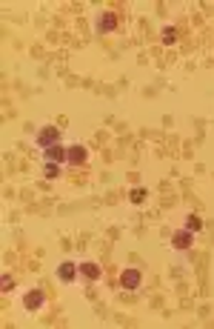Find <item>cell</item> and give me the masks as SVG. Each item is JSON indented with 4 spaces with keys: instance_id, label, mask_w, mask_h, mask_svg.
I'll list each match as a JSON object with an SVG mask.
<instances>
[{
    "instance_id": "cell-7",
    "label": "cell",
    "mask_w": 214,
    "mask_h": 329,
    "mask_svg": "<svg viewBox=\"0 0 214 329\" xmlns=\"http://www.w3.org/2000/svg\"><path fill=\"white\" fill-rule=\"evenodd\" d=\"M46 152V163H63V160H66V149H63V146H60V143H54V146H49V149H43Z\"/></svg>"
},
{
    "instance_id": "cell-10",
    "label": "cell",
    "mask_w": 214,
    "mask_h": 329,
    "mask_svg": "<svg viewBox=\"0 0 214 329\" xmlns=\"http://www.w3.org/2000/svg\"><path fill=\"white\" fill-rule=\"evenodd\" d=\"M200 226H203V220L197 218V215H188V218H186V229L188 232H200Z\"/></svg>"
},
{
    "instance_id": "cell-3",
    "label": "cell",
    "mask_w": 214,
    "mask_h": 329,
    "mask_svg": "<svg viewBox=\"0 0 214 329\" xmlns=\"http://www.w3.org/2000/svg\"><path fill=\"white\" fill-rule=\"evenodd\" d=\"M117 29V15H112V12H103L98 18V32L100 35H108V32Z\"/></svg>"
},
{
    "instance_id": "cell-12",
    "label": "cell",
    "mask_w": 214,
    "mask_h": 329,
    "mask_svg": "<svg viewBox=\"0 0 214 329\" xmlns=\"http://www.w3.org/2000/svg\"><path fill=\"white\" fill-rule=\"evenodd\" d=\"M12 286H14V280H12V275H9V272H3V278H0V289H3V292H9Z\"/></svg>"
},
{
    "instance_id": "cell-5",
    "label": "cell",
    "mask_w": 214,
    "mask_h": 329,
    "mask_svg": "<svg viewBox=\"0 0 214 329\" xmlns=\"http://www.w3.org/2000/svg\"><path fill=\"white\" fill-rule=\"evenodd\" d=\"M83 160H86V149H83V146L74 143L72 149H66V163H68V166H80Z\"/></svg>"
},
{
    "instance_id": "cell-1",
    "label": "cell",
    "mask_w": 214,
    "mask_h": 329,
    "mask_svg": "<svg viewBox=\"0 0 214 329\" xmlns=\"http://www.w3.org/2000/svg\"><path fill=\"white\" fill-rule=\"evenodd\" d=\"M54 143H60V132L54 129V126H43V129L38 132V146L49 149V146H54Z\"/></svg>"
},
{
    "instance_id": "cell-2",
    "label": "cell",
    "mask_w": 214,
    "mask_h": 329,
    "mask_svg": "<svg viewBox=\"0 0 214 329\" xmlns=\"http://www.w3.org/2000/svg\"><path fill=\"white\" fill-rule=\"evenodd\" d=\"M194 243V232H188V229H177L174 235H172V246L174 249H188Z\"/></svg>"
},
{
    "instance_id": "cell-6",
    "label": "cell",
    "mask_w": 214,
    "mask_h": 329,
    "mask_svg": "<svg viewBox=\"0 0 214 329\" xmlns=\"http://www.w3.org/2000/svg\"><path fill=\"white\" fill-rule=\"evenodd\" d=\"M43 300H46V295H43L40 289H29L26 292V298H23V303H26V309H40Z\"/></svg>"
},
{
    "instance_id": "cell-8",
    "label": "cell",
    "mask_w": 214,
    "mask_h": 329,
    "mask_svg": "<svg viewBox=\"0 0 214 329\" xmlns=\"http://www.w3.org/2000/svg\"><path fill=\"white\" fill-rule=\"evenodd\" d=\"M78 275H80V266H74L72 260L60 263V269H58V278H60V280H74Z\"/></svg>"
},
{
    "instance_id": "cell-9",
    "label": "cell",
    "mask_w": 214,
    "mask_h": 329,
    "mask_svg": "<svg viewBox=\"0 0 214 329\" xmlns=\"http://www.w3.org/2000/svg\"><path fill=\"white\" fill-rule=\"evenodd\" d=\"M80 275L86 280H98L100 278V266L98 263H80Z\"/></svg>"
},
{
    "instance_id": "cell-4",
    "label": "cell",
    "mask_w": 214,
    "mask_h": 329,
    "mask_svg": "<svg viewBox=\"0 0 214 329\" xmlns=\"http://www.w3.org/2000/svg\"><path fill=\"white\" fill-rule=\"evenodd\" d=\"M140 280H143V275L137 269H126L123 275H120V283H123V289H137L140 286Z\"/></svg>"
},
{
    "instance_id": "cell-14",
    "label": "cell",
    "mask_w": 214,
    "mask_h": 329,
    "mask_svg": "<svg viewBox=\"0 0 214 329\" xmlns=\"http://www.w3.org/2000/svg\"><path fill=\"white\" fill-rule=\"evenodd\" d=\"M132 200H134V203H143V200H146V189H134L132 192Z\"/></svg>"
},
{
    "instance_id": "cell-11",
    "label": "cell",
    "mask_w": 214,
    "mask_h": 329,
    "mask_svg": "<svg viewBox=\"0 0 214 329\" xmlns=\"http://www.w3.org/2000/svg\"><path fill=\"white\" fill-rule=\"evenodd\" d=\"M43 175H46V178H60V166H58V163H46Z\"/></svg>"
},
{
    "instance_id": "cell-13",
    "label": "cell",
    "mask_w": 214,
    "mask_h": 329,
    "mask_svg": "<svg viewBox=\"0 0 214 329\" xmlns=\"http://www.w3.org/2000/svg\"><path fill=\"white\" fill-rule=\"evenodd\" d=\"M160 40H163V43H174V40H177V32L172 29V26H168V29H163V35H160Z\"/></svg>"
}]
</instances>
